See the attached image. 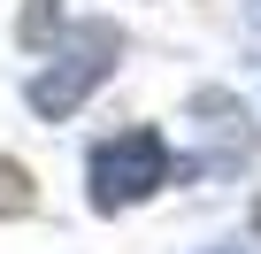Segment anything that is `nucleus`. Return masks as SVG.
I'll list each match as a JSON object with an SVG mask.
<instances>
[{
    "mask_svg": "<svg viewBox=\"0 0 261 254\" xmlns=\"http://www.w3.org/2000/svg\"><path fill=\"white\" fill-rule=\"evenodd\" d=\"M0 208H31V185H23L16 162H0Z\"/></svg>",
    "mask_w": 261,
    "mask_h": 254,
    "instance_id": "nucleus-3",
    "label": "nucleus"
},
{
    "mask_svg": "<svg viewBox=\"0 0 261 254\" xmlns=\"http://www.w3.org/2000/svg\"><path fill=\"white\" fill-rule=\"evenodd\" d=\"M154 185H169V147L154 131H123L92 154V208H130Z\"/></svg>",
    "mask_w": 261,
    "mask_h": 254,
    "instance_id": "nucleus-1",
    "label": "nucleus"
},
{
    "mask_svg": "<svg viewBox=\"0 0 261 254\" xmlns=\"http://www.w3.org/2000/svg\"><path fill=\"white\" fill-rule=\"evenodd\" d=\"M108 70H115V31H108V24H85V31H69L62 62L31 85V108H39V116H69Z\"/></svg>",
    "mask_w": 261,
    "mask_h": 254,
    "instance_id": "nucleus-2",
    "label": "nucleus"
},
{
    "mask_svg": "<svg viewBox=\"0 0 261 254\" xmlns=\"http://www.w3.org/2000/svg\"><path fill=\"white\" fill-rule=\"evenodd\" d=\"M253 223H261V208H253Z\"/></svg>",
    "mask_w": 261,
    "mask_h": 254,
    "instance_id": "nucleus-4",
    "label": "nucleus"
}]
</instances>
